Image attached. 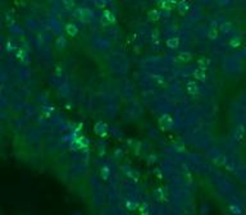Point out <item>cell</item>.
<instances>
[{"label":"cell","mask_w":246,"mask_h":215,"mask_svg":"<svg viewBox=\"0 0 246 215\" xmlns=\"http://www.w3.org/2000/svg\"><path fill=\"white\" fill-rule=\"evenodd\" d=\"M108 176H109V168H108V166H103L101 168V177L104 178V179H106Z\"/></svg>","instance_id":"13"},{"label":"cell","mask_w":246,"mask_h":215,"mask_svg":"<svg viewBox=\"0 0 246 215\" xmlns=\"http://www.w3.org/2000/svg\"><path fill=\"white\" fill-rule=\"evenodd\" d=\"M55 46H56V48H58L59 50L66 49V46H67V40H66L64 37L59 36L58 39H56V41H55Z\"/></svg>","instance_id":"10"},{"label":"cell","mask_w":246,"mask_h":215,"mask_svg":"<svg viewBox=\"0 0 246 215\" xmlns=\"http://www.w3.org/2000/svg\"><path fill=\"white\" fill-rule=\"evenodd\" d=\"M178 9H180L181 13H184V9H185V10H187V9H188V4H187V3H180V5H178Z\"/></svg>","instance_id":"16"},{"label":"cell","mask_w":246,"mask_h":215,"mask_svg":"<svg viewBox=\"0 0 246 215\" xmlns=\"http://www.w3.org/2000/svg\"><path fill=\"white\" fill-rule=\"evenodd\" d=\"M178 59L181 62H184V63H187V62H190L192 59V55H191V53H181L178 55Z\"/></svg>","instance_id":"12"},{"label":"cell","mask_w":246,"mask_h":215,"mask_svg":"<svg viewBox=\"0 0 246 215\" xmlns=\"http://www.w3.org/2000/svg\"><path fill=\"white\" fill-rule=\"evenodd\" d=\"M159 17H160L159 12L155 10V9H153V10H150V12L147 13V19L150 21V22H155V21H158V19H159Z\"/></svg>","instance_id":"9"},{"label":"cell","mask_w":246,"mask_h":215,"mask_svg":"<svg viewBox=\"0 0 246 215\" xmlns=\"http://www.w3.org/2000/svg\"><path fill=\"white\" fill-rule=\"evenodd\" d=\"M209 36L214 39V37H217V36H218V32H217V31H214V30H211V31L209 32Z\"/></svg>","instance_id":"17"},{"label":"cell","mask_w":246,"mask_h":215,"mask_svg":"<svg viewBox=\"0 0 246 215\" xmlns=\"http://www.w3.org/2000/svg\"><path fill=\"white\" fill-rule=\"evenodd\" d=\"M159 126L162 129H169L173 126V118L169 114H164L159 118Z\"/></svg>","instance_id":"2"},{"label":"cell","mask_w":246,"mask_h":215,"mask_svg":"<svg viewBox=\"0 0 246 215\" xmlns=\"http://www.w3.org/2000/svg\"><path fill=\"white\" fill-rule=\"evenodd\" d=\"M95 4L98 5L99 8H103V7H105V5H106V3H105V2H95Z\"/></svg>","instance_id":"18"},{"label":"cell","mask_w":246,"mask_h":215,"mask_svg":"<svg viewBox=\"0 0 246 215\" xmlns=\"http://www.w3.org/2000/svg\"><path fill=\"white\" fill-rule=\"evenodd\" d=\"M76 14L79 18V21H82V22H90L91 19H93V17H94L93 12H91L90 9H87V8H79L76 12Z\"/></svg>","instance_id":"1"},{"label":"cell","mask_w":246,"mask_h":215,"mask_svg":"<svg viewBox=\"0 0 246 215\" xmlns=\"http://www.w3.org/2000/svg\"><path fill=\"white\" fill-rule=\"evenodd\" d=\"M231 30H232V27H231L230 23H224V25L222 26V31H223V32H227V33H228Z\"/></svg>","instance_id":"15"},{"label":"cell","mask_w":246,"mask_h":215,"mask_svg":"<svg viewBox=\"0 0 246 215\" xmlns=\"http://www.w3.org/2000/svg\"><path fill=\"white\" fill-rule=\"evenodd\" d=\"M231 44H232V45L234 46V48H236V46H237V45L240 44V40H238V39H237V40H236V39H233L232 41H231Z\"/></svg>","instance_id":"19"},{"label":"cell","mask_w":246,"mask_h":215,"mask_svg":"<svg viewBox=\"0 0 246 215\" xmlns=\"http://www.w3.org/2000/svg\"><path fill=\"white\" fill-rule=\"evenodd\" d=\"M116 21V17H114L113 12L110 10H104L101 15V22H104V25H108V23H113Z\"/></svg>","instance_id":"4"},{"label":"cell","mask_w":246,"mask_h":215,"mask_svg":"<svg viewBox=\"0 0 246 215\" xmlns=\"http://www.w3.org/2000/svg\"><path fill=\"white\" fill-rule=\"evenodd\" d=\"M165 45H167L169 49H176V48H178V45H180V40L177 37H170L167 40Z\"/></svg>","instance_id":"7"},{"label":"cell","mask_w":246,"mask_h":215,"mask_svg":"<svg viewBox=\"0 0 246 215\" xmlns=\"http://www.w3.org/2000/svg\"><path fill=\"white\" fill-rule=\"evenodd\" d=\"M94 132L96 135H99L100 137H104L108 132V126L105 123H103V122H98L94 127Z\"/></svg>","instance_id":"3"},{"label":"cell","mask_w":246,"mask_h":215,"mask_svg":"<svg viewBox=\"0 0 246 215\" xmlns=\"http://www.w3.org/2000/svg\"><path fill=\"white\" fill-rule=\"evenodd\" d=\"M209 66H210V60L208 59V58H200V59L197 60L199 69H203V71H205V69H207Z\"/></svg>","instance_id":"6"},{"label":"cell","mask_w":246,"mask_h":215,"mask_svg":"<svg viewBox=\"0 0 246 215\" xmlns=\"http://www.w3.org/2000/svg\"><path fill=\"white\" fill-rule=\"evenodd\" d=\"M169 4H172V2H162L160 3V8L162 9H170L172 7H170Z\"/></svg>","instance_id":"14"},{"label":"cell","mask_w":246,"mask_h":215,"mask_svg":"<svg viewBox=\"0 0 246 215\" xmlns=\"http://www.w3.org/2000/svg\"><path fill=\"white\" fill-rule=\"evenodd\" d=\"M194 77H195L196 79H200V81H204L205 78H207V73H205V71H203V69H196L195 72H194Z\"/></svg>","instance_id":"11"},{"label":"cell","mask_w":246,"mask_h":215,"mask_svg":"<svg viewBox=\"0 0 246 215\" xmlns=\"http://www.w3.org/2000/svg\"><path fill=\"white\" fill-rule=\"evenodd\" d=\"M186 90L187 92L190 95H197L199 94V86L195 83V82H192V81H190V82H187V86H186Z\"/></svg>","instance_id":"5"},{"label":"cell","mask_w":246,"mask_h":215,"mask_svg":"<svg viewBox=\"0 0 246 215\" xmlns=\"http://www.w3.org/2000/svg\"><path fill=\"white\" fill-rule=\"evenodd\" d=\"M66 31H67V33L69 35V36H76V35L78 33V28H77V26L72 25V23H68V25L66 26Z\"/></svg>","instance_id":"8"}]
</instances>
